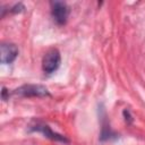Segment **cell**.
I'll return each mask as SVG.
<instances>
[{"label":"cell","instance_id":"cell-1","mask_svg":"<svg viewBox=\"0 0 145 145\" xmlns=\"http://www.w3.org/2000/svg\"><path fill=\"white\" fill-rule=\"evenodd\" d=\"M60 61H61V57L60 53L57 49H51L49 50L42 60V68L43 71L46 74H51L53 71H56L59 66H60Z\"/></svg>","mask_w":145,"mask_h":145},{"label":"cell","instance_id":"cell-2","mask_svg":"<svg viewBox=\"0 0 145 145\" xmlns=\"http://www.w3.org/2000/svg\"><path fill=\"white\" fill-rule=\"evenodd\" d=\"M51 14L57 24L63 25L66 24L69 16V7L66 2L62 1H53L51 2Z\"/></svg>","mask_w":145,"mask_h":145},{"label":"cell","instance_id":"cell-3","mask_svg":"<svg viewBox=\"0 0 145 145\" xmlns=\"http://www.w3.org/2000/svg\"><path fill=\"white\" fill-rule=\"evenodd\" d=\"M16 94H19L22 96H49V91L43 85H34V84H27L18 87L15 91Z\"/></svg>","mask_w":145,"mask_h":145},{"label":"cell","instance_id":"cell-4","mask_svg":"<svg viewBox=\"0 0 145 145\" xmlns=\"http://www.w3.org/2000/svg\"><path fill=\"white\" fill-rule=\"evenodd\" d=\"M18 56V48L12 43H2L0 45V61L1 63L9 65L15 61Z\"/></svg>","mask_w":145,"mask_h":145},{"label":"cell","instance_id":"cell-5","mask_svg":"<svg viewBox=\"0 0 145 145\" xmlns=\"http://www.w3.org/2000/svg\"><path fill=\"white\" fill-rule=\"evenodd\" d=\"M32 129L42 133L45 137H48V138H50V139H52V140H58V142H63V143H67V142H68V139L65 138L63 136H61V135H59V134L52 131L51 128H50L48 125H44V123H36L35 126L32 127Z\"/></svg>","mask_w":145,"mask_h":145},{"label":"cell","instance_id":"cell-6","mask_svg":"<svg viewBox=\"0 0 145 145\" xmlns=\"http://www.w3.org/2000/svg\"><path fill=\"white\" fill-rule=\"evenodd\" d=\"M123 116H125V120L128 121V122H131V117L129 114V111L128 110H123Z\"/></svg>","mask_w":145,"mask_h":145},{"label":"cell","instance_id":"cell-7","mask_svg":"<svg viewBox=\"0 0 145 145\" xmlns=\"http://www.w3.org/2000/svg\"><path fill=\"white\" fill-rule=\"evenodd\" d=\"M2 100H7V88L6 87H3L2 88Z\"/></svg>","mask_w":145,"mask_h":145}]
</instances>
